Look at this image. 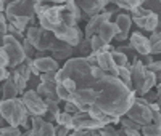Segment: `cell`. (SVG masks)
Wrapping results in <instances>:
<instances>
[{
  "label": "cell",
  "mask_w": 161,
  "mask_h": 136,
  "mask_svg": "<svg viewBox=\"0 0 161 136\" xmlns=\"http://www.w3.org/2000/svg\"><path fill=\"white\" fill-rule=\"evenodd\" d=\"M93 88L97 91L95 106L111 115H124L136 99V90L126 87L116 75L105 74L95 82Z\"/></svg>",
  "instance_id": "6da1fadb"
},
{
  "label": "cell",
  "mask_w": 161,
  "mask_h": 136,
  "mask_svg": "<svg viewBox=\"0 0 161 136\" xmlns=\"http://www.w3.org/2000/svg\"><path fill=\"white\" fill-rule=\"evenodd\" d=\"M64 78H73L77 83V88H93L97 82L92 75V66L87 63L86 56L68 58L64 61V66L57 71L55 82L61 83Z\"/></svg>",
  "instance_id": "7a4b0ae2"
},
{
  "label": "cell",
  "mask_w": 161,
  "mask_h": 136,
  "mask_svg": "<svg viewBox=\"0 0 161 136\" xmlns=\"http://www.w3.org/2000/svg\"><path fill=\"white\" fill-rule=\"evenodd\" d=\"M0 114L5 118L8 125L13 127H29V114L21 98H11V99H2L0 101Z\"/></svg>",
  "instance_id": "3957f363"
},
{
  "label": "cell",
  "mask_w": 161,
  "mask_h": 136,
  "mask_svg": "<svg viewBox=\"0 0 161 136\" xmlns=\"http://www.w3.org/2000/svg\"><path fill=\"white\" fill-rule=\"evenodd\" d=\"M26 38L34 45V48L37 51H48L52 42L55 40L53 32L44 29V27H37V26H29L26 29Z\"/></svg>",
  "instance_id": "277c9868"
},
{
  "label": "cell",
  "mask_w": 161,
  "mask_h": 136,
  "mask_svg": "<svg viewBox=\"0 0 161 136\" xmlns=\"http://www.w3.org/2000/svg\"><path fill=\"white\" fill-rule=\"evenodd\" d=\"M129 118H132L134 122L142 127V125H147V123H152V109L148 106V99L145 98H137L132 101V104L129 106V109L126 111V114Z\"/></svg>",
  "instance_id": "5b68a950"
},
{
  "label": "cell",
  "mask_w": 161,
  "mask_h": 136,
  "mask_svg": "<svg viewBox=\"0 0 161 136\" xmlns=\"http://www.w3.org/2000/svg\"><path fill=\"white\" fill-rule=\"evenodd\" d=\"M2 47H3V50L7 51V54H8V59H10L8 67H11V69H15L18 64H21V63L26 59V54H24V50H23L21 40L15 38L11 34H5V35H3V38H2Z\"/></svg>",
  "instance_id": "8992f818"
},
{
  "label": "cell",
  "mask_w": 161,
  "mask_h": 136,
  "mask_svg": "<svg viewBox=\"0 0 161 136\" xmlns=\"http://www.w3.org/2000/svg\"><path fill=\"white\" fill-rule=\"evenodd\" d=\"M130 13H132V16H130L132 23H136L140 29L148 31V32L156 31V26H158L159 18H158V15L155 11H152L148 8H142V5H140L137 8H134Z\"/></svg>",
  "instance_id": "52a82bcc"
},
{
  "label": "cell",
  "mask_w": 161,
  "mask_h": 136,
  "mask_svg": "<svg viewBox=\"0 0 161 136\" xmlns=\"http://www.w3.org/2000/svg\"><path fill=\"white\" fill-rule=\"evenodd\" d=\"M21 99L28 109V114L31 115H45L47 114V104L44 101V98L36 91V90H26L21 94Z\"/></svg>",
  "instance_id": "ba28073f"
},
{
  "label": "cell",
  "mask_w": 161,
  "mask_h": 136,
  "mask_svg": "<svg viewBox=\"0 0 161 136\" xmlns=\"http://www.w3.org/2000/svg\"><path fill=\"white\" fill-rule=\"evenodd\" d=\"M5 16L7 19H11L15 16L36 18V2L34 0H15L7 5Z\"/></svg>",
  "instance_id": "9c48e42d"
},
{
  "label": "cell",
  "mask_w": 161,
  "mask_h": 136,
  "mask_svg": "<svg viewBox=\"0 0 161 136\" xmlns=\"http://www.w3.org/2000/svg\"><path fill=\"white\" fill-rule=\"evenodd\" d=\"M28 64L31 66V71L34 75H39L48 71H58L60 64L53 56H36V58H26Z\"/></svg>",
  "instance_id": "30bf717a"
},
{
  "label": "cell",
  "mask_w": 161,
  "mask_h": 136,
  "mask_svg": "<svg viewBox=\"0 0 161 136\" xmlns=\"http://www.w3.org/2000/svg\"><path fill=\"white\" fill-rule=\"evenodd\" d=\"M73 123H74V130L76 128H86V130H98L103 127V123L97 118H93L89 111H77L76 114H73Z\"/></svg>",
  "instance_id": "8fae6325"
},
{
  "label": "cell",
  "mask_w": 161,
  "mask_h": 136,
  "mask_svg": "<svg viewBox=\"0 0 161 136\" xmlns=\"http://www.w3.org/2000/svg\"><path fill=\"white\" fill-rule=\"evenodd\" d=\"M52 51V56L55 58L57 61H66L68 58L73 56V53H74V47L69 45L68 42H64V40H60L55 37V40L52 42L50 45V50Z\"/></svg>",
  "instance_id": "7c38bea8"
},
{
  "label": "cell",
  "mask_w": 161,
  "mask_h": 136,
  "mask_svg": "<svg viewBox=\"0 0 161 136\" xmlns=\"http://www.w3.org/2000/svg\"><path fill=\"white\" fill-rule=\"evenodd\" d=\"M111 15H113L111 11H100L98 15L90 16V21L87 23L86 31H84V37L90 38L92 35H95V34L98 32V29H100V26H102L103 23H106V21H110Z\"/></svg>",
  "instance_id": "4fadbf2b"
},
{
  "label": "cell",
  "mask_w": 161,
  "mask_h": 136,
  "mask_svg": "<svg viewBox=\"0 0 161 136\" xmlns=\"http://www.w3.org/2000/svg\"><path fill=\"white\" fill-rule=\"evenodd\" d=\"M147 75V66L140 59H134V64L130 66V78H132V87L136 90V93L140 91L143 82Z\"/></svg>",
  "instance_id": "5bb4252c"
},
{
  "label": "cell",
  "mask_w": 161,
  "mask_h": 136,
  "mask_svg": "<svg viewBox=\"0 0 161 136\" xmlns=\"http://www.w3.org/2000/svg\"><path fill=\"white\" fill-rule=\"evenodd\" d=\"M116 27H118V34L114 35V38L118 42H124V40L129 38V31L132 26V18L126 13H121V15L116 16Z\"/></svg>",
  "instance_id": "9a60e30c"
},
{
  "label": "cell",
  "mask_w": 161,
  "mask_h": 136,
  "mask_svg": "<svg viewBox=\"0 0 161 136\" xmlns=\"http://www.w3.org/2000/svg\"><path fill=\"white\" fill-rule=\"evenodd\" d=\"M97 66L102 67L106 74L118 77V67H116V64L113 63L111 51H106V50L98 51V53H97Z\"/></svg>",
  "instance_id": "2e32d148"
},
{
  "label": "cell",
  "mask_w": 161,
  "mask_h": 136,
  "mask_svg": "<svg viewBox=\"0 0 161 136\" xmlns=\"http://www.w3.org/2000/svg\"><path fill=\"white\" fill-rule=\"evenodd\" d=\"M150 47H152L150 40L145 35H142L140 32H134L130 35V48H134L139 54H142V56L150 54Z\"/></svg>",
  "instance_id": "e0dca14e"
},
{
  "label": "cell",
  "mask_w": 161,
  "mask_h": 136,
  "mask_svg": "<svg viewBox=\"0 0 161 136\" xmlns=\"http://www.w3.org/2000/svg\"><path fill=\"white\" fill-rule=\"evenodd\" d=\"M76 2H77L79 8L89 16L98 15V13L103 11L105 7H106L103 0H76Z\"/></svg>",
  "instance_id": "ac0fdd59"
},
{
  "label": "cell",
  "mask_w": 161,
  "mask_h": 136,
  "mask_svg": "<svg viewBox=\"0 0 161 136\" xmlns=\"http://www.w3.org/2000/svg\"><path fill=\"white\" fill-rule=\"evenodd\" d=\"M36 91L44 99H53V101L60 103V98L57 94V82H40L36 88Z\"/></svg>",
  "instance_id": "d6986e66"
},
{
  "label": "cell",
  "mask_w": 161,
  "mask_h": 136,
  "mask_svg": "<svg viewBox=\"0 0 161 136\" xmlns=\"http://www.w3.org/2000/svg\"><path fill=\"white\" fill-rule=\"evenodd\" d=\"M16 96H19V91H18V87L10 74V77L3 80V85H2V99H11Z\"/></svg>",
  "instance_id": "ffe728a7"
},
{
  "label": "cell",
  "mask_w": 161,
  "mask_h": 136,
  "mask_svg": "<svg viewBox=\"0 0 161 136\" xmlns=\"http://www.w3.org/2000/svg\"><path fill=\"white\" fill-rule=\"evenodd\" d=\"M106 43H110L111 40L114 38V35L118 34V27H116V24L114 23H111V21H106V23H103L102 26H100V29H98V32H97Z\"/></svg>",
  "instance_id": "44dd1931"
},
{
  "label": "cell",
  "mask_w": 161,
  "mask_h": 136,
  "mask_svg": "<svg viewBox=\"0 0 161 136\" xmlns=\"http://www.w3.org/2000/svg\"><path fill=\"white\" fill-rule=\"evenodd\" d=\"M90 48H92V53H98V51H103V50H106V51H113L114 50L110 43H106L98 34L90 37Z\"/></svg>",
  "instance_id": "7402d4cb"
},
{
  "label": "cell",
  "mask_w": 161,
  "mask_h": 136,
  "mask_svg": "<svg viewBox=\"0 0 161 136\" xmlns=\"http://www.w3.org/2000/svg\"><path fill=\"white\" fill-rule=\"evenodd\" d=\"M34 21H36V18H26V16H15V18L8 19V23H11L15 27H18L21 32H24Z\"/></svg>",
  "instance_id": "603a6c76"
},
{
  "label": "cell",
  "mask_w": 161,
  "mask_h": 136,
  "mask_svg": "<svg viewBox=\"0 0 161 136\" xmlns=\"http://www.w3.org/2000/svg\"><path fill=\"white\" fill-rule=\"evenodd\" d=\"M118 78L123 82V83L129 88L132 87V78H130V66H123V67H118Z\"/></svg>",
  "instance_id": "cb8c5ba5"
},
{
  "label": "cell",
  "mask_w": 161,
  "mask_h": 136,
  "mask_svg": "<svg viewBox=\"0 0 161 136\" xmlns=\"http://www.w3.org/2000/svg\"><path fill=\"white\" fill-rule=\"evenodd\" d=\"M44 101L47 104V115L50 117V122L52 120L55 122L57 117H58V114L61 112V109L58 106V101H53V99H44Z\"/></svg>",
  "instance_id": "d4e9b609"
},
{
  "label": "cell",
  "mask_w": 161,
  "mask_h": 136,
  "mask_svg": "<svg viewBox=\"0 0 161 136\" xmlns=\"http://www.w3.org/2000/svg\"><path fill=\"white\" fill-rule=\"evenodd\" d=\"M111 56H113V63L116 64V67H123V66H130L129 64V56L121 51V50H113L111 51Z\"/></svg>",
  "instance_id": "484cf974"
},
{
  "label": "cell",
  "mask_w": 161,
  "mask_h": 136,
  "mask_svg": "<svg viewBox=\"0 0 161 136\" xmlns=\"http://www.w3.org/2000/svg\"><path fill=\"white\" fill-rule=\"evenodd\" d=\"M57 123H60V125H64V127H68L69 130H74V123H73V114H69V112H66V111H61L60 114H58V117H57Z\"/></svg>",
  "instance_id": "4316f807"
},
{
  "label": "cell",
  "mask_w": 161,
  "mask_h": 136,
  "mask_svg": "<svg viewBox=\"0 0 161 136\" xmlns=\"http://www.w3.org/2000/svg\"><path fill=\"white\" fill-rule=\"evenodd\" d=\"M140 131L145 136H161V125L156 123H147L140 127Z\"/></svg>",
  "instance_id": "83f0119b"
},
{
  "label": "cell",
  "mask_w": 161,
  "mask_h": 136,
  "mask_svg": "<svg viewBox=\"0 0 161 136\" xmlns=\"http://www.w3.org/2000/svg\"><path fill=\"white\" fill-rule=\"evenodd\" d=\"M61 19H63V23L64 24H68V26H77V18L73 15V13L64 7V3H63V7H61Z\"/></svg>",
  "instance_id": "f1b7e54d"
},
{
  "label": "cell",
  "mask_w": 161,
  "mask_h": 136,
  "mask_svg": "<svg viewBox=\"0 0 161 136\" xmlns=\"http://www.w3.org/2000/svg\"><path fill=\"white\" fill-rule=\"evenodd\" d=\"M11 77H13V80H15V83H16V87H18V91H19V94H23L24 91H26V87H28V80H26L24 77H21L15 69H11Z\"/></svg>",
  "instance_id": "f546056e"
},
{
  "label": "cell",
  "mask_w": 161,
  "mask_h": 136,
  "mask_svg": "<svg viewBox=\"0 0 161 136\" xmlns=\"http://www.w3.org/2000/svg\"><path fill=\"white\" fill-rule=\"evenodd\" d=\"M15 71L21 75V77H24L26 80H28L29 82V78H31V75H32V71H31V66L28 64V61H23L21 64H18L16 67H15Z\"/></svg>",
  "instance_id": "4dcf8cb0"
},
{
  "label": "cell",
  "mask_w": 161,
  "mask_h": 136,
  "mask_svg": "<svg viewBox=\"0 0 161 136\" xmlns=\"http://www.w3.org/2000/svg\"><path fill=\"white\" fill-rule=\"evenodd\" d=\"M57 94H58L60 101H69L73 93H71L68 88H66L63 83H57Z\"/></svg>",
  "instance_id": "1f68e13d"
},
{
  "label": "cell",
  "mask_w": 161,
  "mask_h": 136,
  "mask_svg": "<svg viewBox=\"0 0 161 136\" xmlns=\"http://www.w3.org/2000/svg\"><path fill=\"white\" fill-rule=\"evenodd\" d=\"M21 43H23V50H24L26 58H34V56H36V48H34V45H32L26 37L21 40Z\"/></svg>",
  "instance_id": "d6a6232c"
},
{
  "label": "cell",
  "mask_w": 161,
  "mask_h": 136,
  "mask_svg": "<svg viewBox=\"0 0 161 136\" xmlns=\"http://www.w3.org/2000/svg\"><path fill=\"white\" fill-rule=\"evenodd\" d=\"M64 7L68 8L77 19H80V16H82V15H80V11H82V10L79 8V5H77L76 0H66V2H64Z\"/></svg>",
  "instance_id": "836d02e7"
},
{
  "label": "cell",
  "mask_w": 161,
  "mask_h": 136,
  "mask_svg": "<svg viewBox=\"0 0 161 136\" xmlns=\"http://www.w3.org/2000/svg\"><path fill=\"white\" fill-rule=\"evenodd\" d=\"M119 123L123 125V127H127V128H136V130H140V125L137 123V122H134L132 118H129L127 115H121L119 117Z\"/></svg>",
  "instance_id": "e575fe53"
},
{
  "label": "cell",
  "mask_w": 161,
  "mask_h": 136,
  "mask_svg": "<svg viewBox=\"0 0 161 136\" xmlns=\"http://www.w3.org/2000/svg\"><path fill=\"white\" fill-rule=\"evenodd\" d=\"M77 47H79L80 53H82V54H86V56L92 53V48H90V38H87V37H84L82 40H80V43H79Z\"/></svg>",
  "instance_id": "d590c367"
},
{
  "label": "cell",
  "mask_w": 161,
  "mask_h": 136,
  "mask_svg": "<svg viewBox=\"0 0 161 136\" xmlns=\"http://www.w3.org/2000/svg\"><path fill=\"white\" fill-rule=\"evenodd\" d=\"M7 34H11L15 38H18V40H23L24 38V34L18 29V27H15L11 23H8V26H7Z\"/></svg>",
  "instance_id": "8d00e7d4"
},
{
  "label": "cell",
  "mask_w": 161,
  "mask_h": 136,
  "mask_svg": "<svg viewBox=\"0 0 161 136\" xmlns=\"http://www.w3.org/2000/svg\"><path fill=\"white\" fill-rule=\"evenodd\" d=\"M7 26H8V19L5 16V11H0V35H5L7 34Z\"/></svg>",
  "instance_id": "74e56055"
},
{
  "label": "cell",
  "mask_w": 161,
  "mask_h": 136,
  "mask_svg": "<svg viewBox=\"0 0 161 136\" xmlns=\"http://www.w3.org/2000/svg\"><path fill=\"white\" fill-rule=\"evenodd\" d=\"M55 75H57V71H48V72L39 74V78L40 82H55Z\"/></svg>",
  "instance_id": "f35d334b"
},
{
  "label": "cell",
  "mask_w": 161,
  "mask_h": 136,
  "mask_svg": "<svg viewBox=\"0 0 161 136\" xmlns=\"http://www.w3.org/2000/svg\"><path fill=\"white\" fill-rule=\"evenodd\" d=\"M97 131H98L100 134H103V136H105V134H111V136H116V134H118V130H114V128L111 127V123L103 125V127H102V128H98Z\"/></svg>",
  "instance_id": "ab89813d"
},
{
  "label": "cell",
  "mask_w": 161,
  "mask_h": 136,
  "mask_svg": "<svg viewBox=\"0 0 161 136\" xmlns=\"http://www.w3.org/2000/svg\"><path fill=\"white\" fill-rule=\"evenodd\" d=\"M63 111L69 112V114H76L77 111H80V109H79V106H77L76 103H73V101H64V109H63Z\"/></svg>",
  "instance_id": "60d3db41"
},
{
  "label": "cell",
  "mask_w": 161,
  "mask_h": 136,
  "mask_svg": "<svg viewBox=\"0 0 161 136\" xmlns=\"http://www.w3.org/2000/svg\"><path fill=\"white\" fill-rule=\"evenodd\" d=\"M8 64H10L8 54H7V51L3 50V47H0V66H3V67H8Z\"/></svg>",
  "instance_id": "b9f144b4"
},
{
  "label": "cell",
  "mask_w": 161,
  "mask_h": 136,
  "mask_svg": "<svg viewBox=\"0 0 161 136\" xmlns=\"http://www.w3.org/2000/svg\"><path fill=\"white\" fill-rule=\"evenodd\" d=\"M118 134H132V136H139V134H140V130L123 127V130H118Z\"/></svg>",
  "instance_id": "7bdbcfd3"
},
{
  "label": "cell",
  "mask_w": 161,
  "mask_h": 136,
  "mask_svg": "<svg viewBox=\"0 0 161 136\" xmlns=\"http://www.w3.org/2000/svg\"><path fill=\"white\" fill-rule=\"evenodd\" d=\"M148 71H153V72H159L161 71V61H152L148 64H145Z\"/></svg>",
  "instance_id": "ee69618b"
},
{
  "label": "cell",
  "mask_w": 161,
  "mask_h": 136,
  "mask_svg": "<svg viewBox=\"0 0 161 136\" xmlns=\"http://www.w3.org/2000/svg\"><path fill=\"white\" fill-rule=\"evenodd\" d=\"M68 133H69V128H68V127L60 125V123L55 125V134H57V136H63V134H68Z\"/></svg>",
  "instance_id": "f6af8a7d"
},
{
  "label": "cell",
  "mask_w": 161,
  "mask_h": 136,
  "mask_svg": "<svg viewBox=\"0 0 161 136\" xmlns=\"http://www.w3.org/2000/svg\"><path fill=\"white\" fill-rule=\"evenodd\" d=\"M148 40H150V45L152 43H159L161 42V31H153V34L148 37Z\"/></svg>",
  "instance_id": "bcb514c9"
},
{
  "label": "cell",
  "mask_w": 161,
  "mask_h": 136,
  "mask_svg": "<svg viewBox=\"0 0 161 136\" xmlns=\"http://www.w3.org/2000/svg\"><path fill=\"white\" fill-rule=\"evenodd\" d=\"M150 54H161V42L159 43H152Z\"/></svg>",
  "instance_id": "7dc6e473"
},
{
  "label": "cell",
  "mask_w": 161,
  "mask_h": 136,
  "mask_svg": "<svg viewBox=\"0 0 161 136\" xmlns=\"http://www.w3.org/2000/svg\"><path fill=\"white\" fill-rule=\"evenodd\" d=\"M10 77V72L7 71V67H3V66H0V82H3L5 78H8Z\"/></svg>",
  "instance_id": "c3c4849f"
},
{
  "label": "cell",
  "mask_w": 161,
  "mask_h": 136,
  "mask_svg": "<svg viewBox=\"0 0 161 136\" xmlns=\"http://www.w3.org/2000/svg\"><path fill=\"white\" fill-rule=\"evenodd\" d=\"M34 2H40V3H64L66 0H34Z\"/></svg>",
  "instance_id": "681fc988"
},
{
  "label": "cell",
  "mask_w": 161,
  "mask_h": 136,
  "mask_svg": "<svg viewBox=\"0 0 161 136\" xmlns=\"http://www.w3.org/2000/svg\"><path fill=\"white\" fill-rule=\"evenodd\" d=\"M156 74V83H161V71L159 72H155Z\"/></svg>",
  "instance_id": "f907efd6"
},
{
  "label": "cell",
  "mask_w": 161,
  "mask_h": 136,
  "mask_svg": "<svg viewBox=\"0 0 161 136\" xmlns=\"http://www.w3.org/2000/svg\"><path fill=\"white\" fill-rule=\"evenodd\" d=\"M3 125H7V122H5V118L2 117V114H0V127H3Z\"/></svg>",
  "instance_id": "816d5d0a"
},
{
  "label": "cell",
  "mask_w": 161,
  "mask_h": 136,
  "mask_svg": "<svg viewBox=\"0 0 161 136\" xmlns=\"http://www.w3.org/2000/svg\"><path fill=\"white\" fill-rule=\"evenodd\" d=\"M5 3H3V0H0V11H5Z\"/></svg>",
  "instance_id": "f5cc1de1"
},
{
  "label": "cell",
  "mask_w": 161,
  "mask_h": 136,
  "mask_svg": "<svg viewBox=\"0 0 161 136\" xmlns=\"http://www.w3.org/2000/svg\"><path fill=\"white\" fill-rule=\"evenodd\" d=\"M11 2H15V0H3V3H5V7H7L8 3H11Z\"/></svg>",
  "instance_id": "db71d44e"
},
{
  "label": "cell",
  "mask_w": 161,
  "mask_h": 136,
  "mask_svg": "<svg viewBox=\"0 0 161 136\" xmlns=\"http://www.w3.org/2000/svg\"><path fill=\"white\" fill-rule=\"evenodd\" d=\"M159 2H161V0H159Z\"/></svg>",
  "instance_id": "11a10c76"
}]
</instances>
